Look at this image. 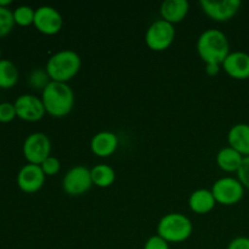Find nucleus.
I'll return each instance as SVG.
<instances>
[{
  "label": "nucleus",
  "instance_id": "1",
  "mask_svg": "<svg viewBox=\"0 0 249 249\" xmlns=\"http://www.w3.org/2000/svg\"><path fill=\"white\" fill-rule=\"evenodd\" d=\"M197 53L206 65L221 66L230 53L228 36L219 29H206L198 36Z\"/></svg>",
  "mask_w": 249,
  "mask_h": 249
},
{
  "label": "nucleus",
  "instance_id": "2",
  "mask_svg": "<svg viewBox=\"0 0 249 249\" xmlns=\"http://www.w3.org/2000/svg\"><path fill=\"white\" fill-rule=\"evenodd\" d=\"M45 111L53 118H63L72 112L75 97L72 88L67 83L51 82L41 92Z\"/></svg>",
  "mask_w": 249,
  "mask_h": 249
},
{
  "label": "nucleus",
  "instance_id": "3",
  "mask_svg": "<svg viewBox=\"0 0 249 249\" xmlns=\"http://www.w3.org/2000/svg\"><path fill=\"white\" fill-rule=\"evenodd\" d=\"M82 58L73 50H61L49 57L45 70L51 82L67 83L79 73Z\"/></svg>",
  "mask_w": 249,
  "mask_h": 249
},
{
  "label": "nucleus",
  "instance_id": "4",
  "mask_svg": "<svg viewBox=\"0 0 249 249\" xmlns=\"http://www.w3.org/2000/svg\"><path fill=\"white\" fill-rule=\"evenodd\" d=\"M194 225L186 215L181 213L165 214L157 225V235L168 243H181L189 240Z\"/></svg>",
  "mask_w": 249,
  "mask_h": 249
},
{
  "label": "nucleus",
  "instance_id": "5",
  "mask_svg": "<svg viewBox=\"0 0 249 249\" xmlns=\"http://www.w3.org/2000/svg\"><path fill=\"white\" fill-rule=\"evenodd\" d=\"M175 39L174 24L157 19L152 22L147 28L145 34V43L152 51H164L172 46Z\"/></svg>",
  "mask_w": 249,
  "mask_h": 249
},
{
  "label": "nucleus",
  "instance_id": "6",
  "mask_svg": "<svg viewBox=\"0 0 249 249\" xmlns=\"http://www.w3.org/2000/svg\"><path fill=\"white\" fill-rule=\"evenodd\" d=\"M216 203L223 206H235L245 196V187L236 178H220L211 189Z\"/></svg>",
  "mask_w": 249,
  "mask_h": 249
},
{
  "label": "nucleus",
  "instance_id": "7",
  "mask_svg": "<svg viewBox=\"0 0 249 249\" xmlns=\"http://www.w3.org/2000/svg\"><path fill=\"white\" fill-rule=\"evenodd\" d=\"M22 152L29 164L40 165L51 156V141L46 134L36 131L29 134L22 146Z\"/></svg>",
  "mask_w": 249,
  "mask_h": 249
},
{
  "label": "nucleus",
  "instance_id": "8",
  "mask_svg": "<svg viewBox=\"0 0 249 249\" xmlns=\"http://www.w3.org/2000/svg\"><path fill=\"white\" fill-rule=\"evenodd\" d=\"M91 170L84 165L71 168L62 179V189L68 196L78 197L87 194L92 187Z\"/></svg>",
  "mask_w": 249,
  "mask_h": 249
},
{
  "label": "nucleus",
  "instance_id": "9",
  "mask_svg": "<svg viewBox=\"0 0 249 249\" xmlns=\"http://www.w3.org/2000/svg\"><path fill=\"white\" fill-rule=\"evenodd\" d=\"M36 31L45 36H55L62 29L63 18L57 9L49 5H43L36 9L34 23Z\"/></svg>",
  "mask_w": 249,
  "mask_h": 249
},
{
  "label": "nucleus",
  "instance_id": "10",
  "mask_svg": "<svg viewBox=\"0 0 249 249\" xmlns=\"http://www.w3.org/2000/svg\"><path fill=\"white\" fill-rule=\"evenodd\" d=\"M16 108L17 118L24 122H39L44 118L46 114L45 107L40 97L32 94H23L16 99L14 102Z\"/></svg>",
  "mask_w": 249,
  "mask_h": 249
},
{
  "label": "nucleus",
  "instance_id": "11",
  "mask_svg": "<svg viewBox=\"0 0 249 249\" xmlns=\"http://www.w3.org/2000/svg\"><path fill=\"white\" fill-rule=\"evenodd\" d=\"M204 14L215 22L230 21L241 7L240 0H201L199 1Z\"/></svg>",
  "mask_w": 249,
  "mask_h": 249
},
{
  "label": "nucleus",
  "instance_id": "12",
  "mask_svg": "<svg viewBox=\"0 0 249 249\" xmlns=\"http://www.w3.org/2000/svg\"><path fill=\"white\" fill-rule=\"evenodd\" d=\"M45 178L40 165L27 163L17 174V185L24 194H36L44 186Z\"/></svg>",
  "mask_w": 249,
  "mask_h": 249
},
{
  "label": "nucleus",
  "instance_id": "13",
  "mask_svg": "<svg viewBox=\"0 0 249 249\" xmlns=\"http://www.w3.org/2000/svg\"><path fill=\"white\" fill-rule=\"evenodd\" d=\"M229 77L237 80H245L249 78V53L243 51H233L221 65Z\"/></svg>",
  "mask_w": 249,
  "mask_h": 249
},
{
  "label": "nucleus",
  "instance_id": "14",
  "mask_svg": "<svg viewBox=\"0 0 249 249\" xmlns=\"http://www.w3.org/2000/svg\"><path fill=\"white\" fill-rule=\"evenodd\" d=\"M118 138L112 131H100L92 136L90 148L95 156L101 158L109 157L118 148Z\"/></svg>",
  "mask_w": 249,
  "mask_h": 249
},
{
  "label": "nucleus",
  "instance_id": "15",
  "mask_svg": "<svg viewBox=\"0 0 249 249\" xmlns=\"http://www.w3.org/2000/svg\"><path fill=\"white\" fill-rule=\"evenodd\" d=\"M190 11V4L187 0H165L160 4V18L172 24L184 21Z\"/></svg>",
  "mask_w": 249,
  "mask_h": 249
},
{
  "label": "nucleus",
  "instance_id": "16",
  "mask_svg": "<svg viewBox=\"0 0 249 249\" xmlns=\"http://www.w3.org/2000/svg\"><path fill=\"white\" fill-rule=\"evenodd\" d=\"M228 142L230 147L240 152L243 157H249V124L240 123L229 130Z\"/></svg>",
  "mask_w": 249,
  "mask_h": 249
},
{
  "label": "nucleus",
  "instance_id": "17",
  "mask_svg": "<svg viewBox=\"0 0 249 249\" xmlns=\"http://www.w3.org/2000/svg\"><path fill=\"white\" fill-rule=\"evenodd\" d=\"M215 206L216 201L211 190L198 189L192 192L189 197L190 209L196 214H208Z\"/></svg>",
  "mask_w": 249,
  "mask_h": 249
},
{
  "label": "nucleus",
  "instance_id": "18",
  "mask_svg": "<svg viewBox=\"0 0 249 249\" xmlns=\"http://www.w3.org/2000/svg\"><path fill=\"white\" fill-rule=\"evenodd\" d=\"M243 160L245 157L230 146L221 148L216 155V164L226 173H237Z\"/></svg>",
  "mask_w": 249,
  "mask_h": 249
},
{
  "label": "nucleus",
  "instance_id": "19",
  "mask_svg": "<svg viewBox=\"0 0 249 249\" xmlns=\"http://www.w3.org/2000/svg\"><path fill=\"white\" fill-rule=\"evenodd\" d=\"M91 179L92 184L101 189H106L113 185L116 181V172L113 168L108 164H97L91 168Z\"/></svg>",
  "mask_w": 249,
  "mask_h": 249
},
{
  "label": "nucleus",
  "instance_id": "20",
  "mask_svg": "<svg viewBox=\"0 0 249 249\" xmlns=\"http://www.w3.org/2000/svg\"><path fill=\"white\" fill-rule=\"evenodd\" d=\"M18 82V70L10 60H0V89H11Z\"/></svg>",
  "mask_w": 249,
  "mask_h": 249
},
{
  "label": "nucleus",
  "instance_id": "21",
  "mask_svg": "<svg viewBox=\"0 0 249 249\" xmlns=\"http://www.w3.org/2000/svg\"><path fill=\"white\" fill-rule=\"evenodd\" d=\"M14 14L15 24H18L21 27H28L34 23V16H36V9L28 6V5H21L17 6L12 11Z\"/></svg>",
  "mask_w": 249,
  "mask_h": 249
},
{
  "label": "nucleus",
  "instance_id": "22",
  "mask_svg": "<svg viewBox=\"0 0 249 249\" xmlns=\"http://www.w3.org/2000/svg\"><path fill=\"white\" fill-rule=\"evenodd\" d=\"M50 83L51 79L50 77H49L45 68H34V70L29 73L28 84L32 89L40 90V91L43 92V90L45 89Z\"/></svg>",
  "mask_w": 249,
  "mask_h": 249
},
{
  "label": "nucleus",
  "instance_id": "23",
  "mask_svg": "<svg viewBox=\"0 0 249 249\" xmlns=\"http://www.w3.org/2000/svg\"><path fill=\"white\" fill-rule=\"evenodd\" d=\"M15 27L14 14L9 7L0 6V38H4L12 32Z\"/></svg>",
  "mask_w": 249,
  "mask_h": 249
},
{
  "label": "nucleus",
  "instance_id": "24",
  "mask_svg": "<svg viewBox=\"0 0 249 249\" xmlns=\"http://www.w3.org/2000/svg\"><path fill=\"white\" fill-rule=\"evenodd\" d=\"M40 168L44 172V174H45V177H53V175L58 174V172H60L61 163L58 158L50 156V157H48L41 163Z\"/></svg>",
  "mask_w": 249,
  "mask_h": 249
},
{
  "label": "nucleus",
  "instance_id": "25",
  "mask_svg": "<svg viewBox=\"0 0 249 249\" xmlns=\"http://www.w3.org/2000/svg\"><path fill=\"white\" fill-rule=\"evenodd\" d=\"M17 118L16 108L11 102H1L0 104V123H10Z\"/></svg>",
  "mask_w": 249,
  "mask_h": 249
},
{
  "label": "nucleus",
  "instance_id": "26",
  "mask_svg": "<svg viewBox=\"0 0 249 249\" xmlns=\"http://www.w3.org/2000/svg\"><path fill=\"white\" fill-rule=\"evenodd\" d=\"M143 249H170L169 243L165 240H163L160 236L155 235L151 236L147 241H146Z\"/></svg>",
  "mask_w": 249,
  "mask_h": 249
},
{
  "label": "nucleus",
  "instance_id": "27",
  "mask_svg": "<svg viewBox=\"0 0 249 249\" xmlns=\"http://www.w3.org/2000/svg\"><path fill=\"white\" fill-rule=\"evenodd\" d=\"M237 179L240 180L245 189L249 190V157H245L243 160L242 165L237 172Z\"/></svg>",
  "mask_w": 249,
  "mask_h": 249
},
{
  "label": "nucleus",
  "instance_id": "28",
  "mask_svg": "<svg viewBox=\"0 0 249 249\" xmlns=\"http://www.w3.org/2000/svg\"><path fill=\"white\" fill-rule=\"evenodd\" d=\"M228 249H249V237H236L229 243Z\"/></svg>",
  "mask_w": 249,
  "mask_h": 249
},
{
  "label": "nucleus",
  "instance_id": "29",
  "mask_svg": "<svg viewBox=\"0 0 249 249\" xmlns=\"http://www.w3.org/2000/svg\"><path fill=\"white\" fill-rule=\"evenodd\" d=\"M220 67L221 66H218V65H206L207 74L214 77V75H216L219 72H220Z\"/></svg>",
  "mask_w": 249,
  "mask_h": 249
},
{
  "label": "nucleus",
  "instance_id": "30",
  "mask_svg": "<svg viewBox=\"0 0 249 249\" xmlns=\"http://www.w3.org/2000/svg\"><path fill=\"white\" fill-rule=\"evenodd\" d=\"M11 4V0H0V6L1 7H9Z\"/></svg>",
  "mask_w": 249,
  "mask_h": 249
},
{
  "label": "nucleus",
  "instance_id": "31",
  "mask_svg": "<svg viewBox=\"0 0 249 249\" xmlns=\"http://www.w3.org/2000/svg\"><path fill=\"white\" fill-rule=\"evenodd\" d=\"M0 60H1V49H0Z\"/></svg>",
  "mask_w": 249,
  "mask_h": 249
}]
</instances>
